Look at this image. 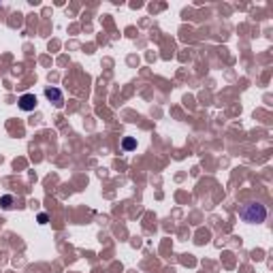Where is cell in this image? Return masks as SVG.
I'll list each match as a JSON object with an SVG mask.
<instances>
[{
  "label": "cell",
  "mask_w": 273,
  "mask_h": 273,
  "mask_svg": "<svg viewBox=\"0 0 273 273\" xmlns=\"http://www.w3.org/2000/svg\"><path fill=\"white\" fill-rule=\"evenodd\" d=\"M239 218L248 224H260L267 220V207L263 203H246L239 207Z\"/></svg>",
  "instance_id": "1"
},
{
  "label": "cell",
  "mask_w": 273,
  "mask_h": 273,
  "mask_svg": "<svg viewBox=\"0 0 273 273\" xmlns=\"http://www.w3.org/2000/svg\"><path fill=\"white\" fill-rule=\"evenodd\" d=\"M37 105H39V101H37V96L34 94H21L20 96V101H17V107L21 109V111H34L37 109Z\"/></svg>",
  "instance_id": "2"
},
{
  "label": "cell",
  "mask_w": 273,
  "mask_h": 273,
  "mask_svg": "<svg viewBox=\"0 0 273 273\" xmlns=\"http://www.w3.org/2000/svg\"><path fill=\"white\" fill-rule=\"evenodd\" d=\"M45 98L54 103L58 109H60L62 105H64V96H62V92L58 90V88H45Z\"/></svg>",
  "instance_id": "3"
},
{
  "label": "cell",
  "mask_w": 273,
  "mask_h": 273,
  "mask_svg": "<svg viewBox=\"0 0 273 273\" xmlns=\"http://www.w3.org/2000/svg\"><path fill=\"white\" fill-rule=\"evenodd\" d=\"M122 147H124L126 152H130V149H135V147H137V141H135L132 137H126L124 141H122Z\"/></svg>",
  "instance_id": "4"
},
{
  "label": "cell",
  "mask_w": 273,
  "mask_h": 273,
  "mask_svg": "<svg viewBox=\"0 0 273 273\" xmlns=\"http://www.w3.org/2000/svg\"><path fill=\"white\" fill-rule=\"evenodd\" d=\"M13 196H11V194H4L2 196V199H0V205H2L4 209H13Z\"/></svg>",
  "instance_id": "5"
},
{
  "label": "cell",
  "mask_w": 273,
  "mask_h": 273,
  "mask_svg": "<svg viewBox=\"0 0 273 273\" xmlns=\"http://www.w3.org/2000/svg\"><path fill=\"white\" fill-rule=\"evenodd\" d=\"M39 224H47V213H39Z\"/></svg>",
  "instance_id": "6"
}]
</instances>
